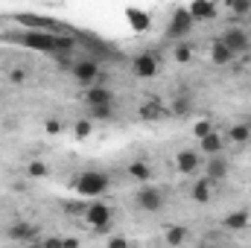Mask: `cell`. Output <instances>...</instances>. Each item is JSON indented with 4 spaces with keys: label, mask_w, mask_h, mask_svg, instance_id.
<instances>
[{
    "label": "cell",
    "mask_w": 251,
    "mask_h": 248,
    "mask_svg": "<svg viewBox=\"0 0 251 248\" xmlns=\"http://www.w3.org/2000/svg\"><path fill=\"white\" fill-rule=\"evenodd\" d=\"M176 167H178L181 175H196L199 167H201V158H199L193 149H181V152L176 155Z\"/></svg>",
    "instance_id": "4fadbf2b"
},
{
    "label": "cell",
    "mask_w": 251,
    "mask_h": 248,
    "mask_svg": "<svg viewBox=\"0 0 251 248\" xmlns=\"http://www.w3.org/2000/svg\"><path fill=\"white\" fill-rule=\"evenodd\" d=\"M190 18L199 24V21H210V18H216V6L213 3H204V0H196V3H190L187 6Z\"/></svg>",
    "instance_id": "ac0fdd59"
},
{
    "label": "cell",
    "mask_w": 251,
    "mask_h": 248,
    "mask_svg": "<svg viewBox=\"0 0 251 248\" xmlns=\"http://www.w3.org/2000/svg\"><path fill=\"white\" fill-rule=\"evenodd\" d=\"M134 204H137V210H143V213H161V210H164V193L152 184H143L134 193Z\"/></svg>",
    "instance_id": "3957f363"
},
{
    "label": "cell",
    "mask_w": 251,
    "mask_h": 248,
    "mask_svg": "<svg viewBox=\"0 0 251 248\" xmlns=\"http://www.w3.org/2000/svg\"><path fill=\"white\" fill-rule=\"evenodd\" d=\"M21 41L26 47H32V50H41V53H56V50H67L70 47V41H64L59 35H53V32H38V29L21 35Z\"/></svg>",
    "instance_id": "7a4b0ae2"
},
{
    "label": "cell",
    "mask_w": 251,
    "mask_h": 248,
    "mask_svg": "<svg viewBox=\"0 0 251 248\" xmlns=\"http://www.w3.org/2000/svg\"><path fill=\"white\" fill-rule=\"evenodd\" d=\"M193 18H190L187 9H176L173 12V18H170V24H167V38L170 41H181V38H187L190 32H193Z\"/></svg>",
    "instance_id": "8992f818"
},
{
    "label": "cell",
    "mask_w": 251,
    "mask_h": 248,
    "mask_svg": "<svg viewBox=\"0 0 251 248\" xmlns=\"http://www.w3.org/2000/svg\"><path fill=\"white\" fill-rule=\"evenodd\" d=\"M210 59H213V64H231L237 56H234V53H231L219 38H216V41H213V47H210Z\"/></svg>",
    "instance_id": "ffe728a7"
},
{
    "label": "cell",
    "mask_w": 251,
    "mask_h": 248,
    "mask_svg": "<svg viewBox=\"0 0 251 248\" xmlns=\"http://www.w3.org/2000/svg\"><path fill=\"white\" fill-rule=\"evenodd\" d=\"M64 248H79V240H64Z\"/></svg>",
    "instance_id": "836d02e7"
},
{
    "label": "cell",
    "mask_w": 251,
    "mask_h": 248,
    "mask_svg": "<svg viewBox=\"0 0 251 248\" xmlns=\"http://www.w3.org/2000/svg\"><path fill=\"white\" fill-rule=\"evenodd\" d=\"M213 131V125H210V120H199V123L193 125V134H196V140H201V137H207Z\"/></svg>",
    "instance_id": "4316f807"
},
{
    "label": "cell",
    "mask_w": 251,
    "mask_h": 248,
    "mask_svg": "<svg viewBox=\"0 0 251 248\" xmlns=\"http://www.w3.org/2000/svg\"><path fill=\"white\" fill-rule=\"evenodd\" d=\"M108 248H131V243H128L126 237H111V240H108Z\"/></svg>",
    "instance_id": "4dcf8cb0"
},
{
    "label": "cell",
    "mask_w": 251,
    "mask_h": 248,
    "mask_svg": "<svg viewBox=\"0 0 251 248\" xmlns=\"http://www.w3.org/2000/svg\"><path fill=\"white\" fill-rule=\"evenodd\" d=\"M26 175H29V178H44V175H47V164H44V161H32V164L26 167Z\"/></svg>",
    "instance_id": "d4e9b609"
},
{
    "label": "cell",
    "mask_w": 251,
    "mask_h": 248,
    "mask_svg": "<svg viewBox=\"0 0 251 248\" xmlns=\"http://www.w3.org/2000/svg\"><path fill=\"white\" fill-rule=\"evenodd\" d=\"M91 128H94V125H91V120H88V117L76 120V125H73V134H76V140H85V137L91 134Z\"/></svg>",
    "instance_id": "cb8c5ba5"
},
{
    "label": "cell",
    "mask_w": 251,
    "mask_h": 248,
    "mask_svg": "<svg viewBox=\"0 0 251 248\" xmlns=\"http://www.w3.org/2000/svg\"><path fill=\"white\" fill-rule=\"evenodd\" d=\"M164 240H167V246L178 248L181 243H184V240H187V228H184V225H170V228H167V237H164Z\"/></svg>",
    "instance_id": "44dd1931"
},
{
    "label": "cell",
    "mask_w": 251,
    "mask_h": 248,
    "mask_svg": "<svg viewBox=\"0 0 251 248\" xmlns=\"http://www.w3.org/2000/svg\"><path fill=\"white\" fill-rule=\"evenodd\" d=\"M140 117L155 120V117H158V108H155V105H143V108H140Z\"/></svg>",
    "instance_id": "1f68e13d"
},
{
    "label": "cell",
    "mask_w": 251,
    "mask_h": 248,
    "mask_svg": "<svg viewBox=\"0 0 251 248\" xmlns=\"http://www.w3.org/2000/svg\"><path fill=\"white\" fill-rule=\"evenodd\" d=\"M114 117V105H97L88 108V120H111Z\"/></svg>",
    "instance_id": "7402d4cb"
},
{
    "label": "cell",
    "mask_w": 251,
    "mask_h": 248,
    "mask_svg": "<svg viewBox=\"0 0 251 248\" xmlns=\"http://www.w3.org/2000/svg\"><path fill=\"white\" fill-rule=\"evenodd\" d=\"M24 248H41V240H35V243H29V246H24Z\"/></svg>",
    "instance_id": "e575fe53"
},
{
    "label": "cell",
    "mask_w": 251,
    "mask_h": 248,
    "mask_svg": "<svg viewBox=\"0 0 251 248\" xmlns=\"http://www.w3.org/2000/svg\"><path fill=\"white\" fill-rule=\"evenodd\" d=\"M249 15H251V12H249Z\"/></svg>",
    "instance_id": "d590c367"
},
{
    "label": "cell",
    "mask_w": 251,
    "mask_h": 248,
    "mask_svg": "<svg viewBox=\"0 0 251 248\" xmlns=\"http://www.w3.org/2000/svg\"><path fill=\"white\" fill-rule=\"evenodd\" d=\"M199 149H201L207 158H216V155H222V149H225V137H222L219 131H210L207 137L199 140Z\"/></svg>",
    "instance_id": "2e32d148"
},
{
    "label": "cell",
    "mask_w": 251,
    "mask_h": 248,
    "mask_svg": "<svg viewBox=\"0 0 251 248\" xmlns=\"http://www.w3.org/2000/svg\"><path fill=\"white\" fill-rule=\"evenodd\" d=\"M126 15H128V18H131V21H134V24H131V26H134V29H137V32H143V29H146V26H149V15H143V12H137V9H128V12H126Z\"/></svg>",
    "instance_id": "603a6c76"
},
{
    "label": "cell",
    "mask_w": 251,
    "mask_h": 248,
    "mask_svg": "<svg viewBox=\"0 0 251 248\" xmlns=\"http://www.w3.org/2000/svg\"><path fill=\"white\" fill-rule=\"evenodd\" d=\"M219 41H222L234 56L249 53V50H251V32H249V29H243V26H228V29L219 35Z\"/></svg>",
    "instance_id": "277c9868"
},
{
    "label": "cell",
    "mask_w": 251,
    "mask_h": 248,
    "mask_svg": "<svg viewBox=\"0 0 251 248\" xmlns=\"http://www.w3.org/2000/svg\"><path fill=\"white\" fill-rule=\"evenodd\" d=\"M173 59H176V62H190V59H193V47H187V44H178V47L173 50Z\"/></svg>",
    "instance_id": "484cf974"
},
{
    "label": "cell",
    "mask_w": 251,
    "mask_h": 248,
    "mask_svg": "<svg viewBox=\"0 0 251 248\" xmlns=\"http://www.w3.org/2000/svg\"><path fill=\"white\" fill-rule=\"evenodd\" d=\"M249 222H251L249 210H231V213L222 219V228H225V231H234V234H243V231L249 228Z\"/></svg>",
    "instance_id": "5bb4252c"
},
{
    "label": "cell",
    "mask_w": 251,
    "mask_h": 248,
    "mask_svg": "<svg viewBox=\"0 0 251 248\" xmlns=\"http://www.w3.org/2000/svg\"><path fill=\"white\" fill-rule=\"evenodd\" d=\"M249 140H251V128L246 120L243 123H234L228 128V134H225V143H234V146H246Z\"/></svg>",
    "instance_id": "e0dca14e"
},
{
    "label": "cell",
    "mask_w": 251,
    "mask_h": 248,
    "mask_svg": "<svg viewBox=\"0 0 251 248\" xmlns=\"http://www.w3.org/2000/svg\"><path fill=\"white\" fill-rule=\"evenodd\" d=\"M228 170H231V167H228V161H225L222 155L207 158V164H204V173H207V175H204V178H207L210 184H219V181L228 178Z\"/></svg>",
    "instance_id": "8fae6325"
},
{
    "label": "cell",
    "mask_w": 251,
    "mask_h": 248,
    "mask_svg": "<svg viewBox=\"0 0 251 248\" xmlns=\"http://www.w3.org/2000/svg\"><path fill=\"white\" fill-rule=\"evenodd\" d=\"M231 9H234V12H240V15H249L251 3H246V0H243V3H231Z\"/></svg>",
    "instance_id": "d6a6232c"
},
{
    "label": "cell",
    "mask_w": 251,
    "mask_h": 248,
    "mask_svg": "<svg viewBox=\"0 0 251 248\" xmlns=\"http://www.w3.org/2000/svg\"><path fill=\"white\" fill-rule=\"evenodd\" d=\"M158 70H161V59H158V53L143 50V53H137V56L131 59V73H134L137 79H155Z\"/></svg>",
    "instance_id": "5b68a950"
},
{
    "label": "cell",
    "mask_w": 251,
    "mask_h": 248,
    "mask_svg": "<svg viewBox=\"0 0 251 248\" xmlns=\"http://www.w3.org/2000/svg\"><path fill=\"white\" fill-rule=\"evenodd\" d=\"M9 82H12V85H24V82H26V70H24V67H12V70H9Z\"/></svg>",
    "instance_id": "83f0119b"
},
{
    "label": "cell",
    "mask_w": 251,
    "mask_h": 248,
    "mask_svg": "<svg viewBox=\"0 0 251 248\" xmlns=\"http://www.w3.org/2000/svg\"><path fill=\"white\" fill-rule=\"evenodd\" d=\"M170 111H173V117H190V114L196 111V99L190 97L187 91H181V94H176V97H173Z\"/></svg>",
    "instance_id": "9a60e30c"
},
{
    "label": "cell",
    "mask_w": 251,
    "mask_h": 248,
    "mask_svg": "<svg viewBox=\"0 0 251 248\" xmlns=\"http://www.w3.org/2000/svg\"><path fill=\"white\" fill-rule=\"evenodd\" d=\"M108 187H111V175L102 173V170H85V173H79V175L73 178V190H76L79 196H85V198H97V196H102Z\"/></svg>",
    "instance_id": "6da1fadb"
},
{
    "label": "cell",
    "mask_w": 251,
    "mask_h": 248,
    "mask_svg": "<svg viewBox=\"0 0 251 248\" xmlns=\"http://www.w3.org/2000/svg\"><path fill=\"white\" fill-rule=\"evenodd\" d=\"M6 237H9L12 243H24V246H29V243L38 240V228H35L32 222H15V225L6 228Z\"/></svg>",
    "instance_id": "9c48e42d"
},
{
    "label": "cell",
    "mask_w": 251,
    "mask_h": 248,
    "mask_svg": "<svg viewBox=\"0 0 251 248\" xmlns=\"http://www.w3.org/2000/svg\"><path fill=\"white\" fill-rule=\"evenodd\" d=\"M70 73H73V79H76L79 85L94 88L97 79H100V73H102V67H100V62H94V59H79V62L73 64Z\"/></svg>",
    "instance_id": "ba28073f"
},
{
    "label": "cell",
    "mask_w": 251,
    "mask_h": 248,
    "mask_svg": "<svg viewBox=\"0 0 251 248\" xmlns=\"http://www.w3.org/2000/svg\"><path fill=\"white\" fill-rule=\"evenodd\" d=\"M190 196H193V201H199V204H204V201H210V196H213V184L207 181V178H199L193 190H190Z\"/></svg>",
    "instance_id": "d6986e66"
},
{
    "label": "cell",
    "mask_w": 251,
    "mask_h": 248,
    "mask_svg": "<svg viewBox=\"0 0 251 248\" xmlns=\"http://www.w3.org/2000/svg\"><path fill=\"white\" fill-rule=\"evenodd\" d=\"M44 131H47V134H59V131H62V123H59L56 117H47V120H44Z\"/></svg>",
    "instance_id": "f1b7e54d"
},
{
    "label": "cell",
    "mask_w": 251,
    "mask_h": 248,
    "mask_svg": "<svg viewBox=\"0 0 251 248\" xmlns=\"http://www.w3.org/2000/svg\"><path fill=\"white\" fill-rule=\"evenodd\" d=\"M126 170H128V178H131V181H137L140 187L152 184V164H149L146 158H134Z\"/></svg>",
    "instance_id": "7c38bea8"
},
{
    "label": "cell",
    "mask_w": 251,
    "mask_h": 248,
    "mask_svg": "<svg viewBox=\"0 0 251 248\" xmlns=\"http://www.w3.org/2000/svg\"><path fill=\"white\" fill-rule=\"evenodd\" d=\"M82 216H85V222H88L94 231H108V228H111V207H108L105 201H94V204H88Z\"/></svg>",
    "instance_id": "52a82bcc"
},
{
    "label": "cell",
    "mask_w": 251,
    "mask_h": 248,
    "mask_svg": "<svg viewBox=\"0 0 251 248\" xmlns=\"http://www.w3.org/2000/svg\"><path fill=\"white\" fill-rule=\"evenodd\" d=\"M41 248H64V240L62 237H47V240H41Z\"/></svg>",
    "instance_id": "f546056e"
},
{
    "label": "cell",
    "mask_w": 251,
    "mask_h": 248,
    "mask_svg": "<svg viewBox=\"0 0 251 248\" xmlns=\"http://www.w3.org/2000/svg\"><path fill=\"white\" fill-rule=\"evenodd\" d=\"M85 102L88 108H97V105H114V94L108 85H94L85 91Z\"/></svg>",
    "instance_id": "30bf717a"
}]
</instances>
